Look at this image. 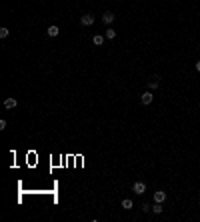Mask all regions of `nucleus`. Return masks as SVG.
Returning a JSON list of instances; mask_svg holds the SVG:
<instances>
[{
    "label": "nucleus",
    "instance_id": "nucleus-1",
    "mask_svg": "<svg viewBox=\"0 0 200 222\" xmlns=\"http://www.w3.org/2000/svg\"><path fill=\"white\" fill-rule=\"evenodd\" d=\"M132 192H134V194H144V192H146V184L144 182H134V184H132Z\"/></svg>",
    "mask_w": 200,
    "mask_h": 222
},
{
    "label": "nucleus",
    "instance_id": "nucleus-2",
    "mask_svg": "<svg viewBox=\"0 0 200 222\" xmlns=\"http://www.w3.org/2000/svg\"><path fill=\"white\" fill-rule=\"evenodd\" d=\"M152 100H154V96H152V92H150V90H148V92H144V94H142V96H140V102H142V104H144V106L152 104Z\"/></svg>",
    "mask_w": 200,
    "mask_h": 222
},
{
    "label": "nucleus",
    "instance_id": "nucleus-3",
    "mask_svg": "<svg viewBox=\"0 0 200 222\" xmlns=\"http://www.w3.org/2000/svg\"><path fill=\"white\" fill-rule=\"evenodd\" d=\"M80 22H82V26H92L94 24V16L92 14H84V16L80 18Z\"/></svg>",
    "mask_w": 200,
    "mask_h": 222
},
{
    "label": "nucleus",
    "instance_id": "nucleus-4",
    "mask_svg": "<svg viewBox=\"0 0 200 222\" xmlns=\"http://www.w3.org/2000/svg\"><path fill=\"white\" fill-rule=\"evenodd\" d=\"M16 106H18L16 98H6V100H4V108H6V110H12V108H16Z\"/></svg>",
    "mask_w": 200,
    "mask_h": 222
},
{
    "label": "nucleus",
    "instance_id": "nucleus-5",
    "mask_svg": "<svg viewBox=\"0 0 200 222\" xmlns=\"http://www.w3.org/2000/svg\"><path fill=\"white\" fill-rule=\"evenodd\" d=\"M114 18H116V16H114L112 12H104V14H102V22H104V24H110V22H114Z\"/></svg>",
    "mask_w": 200,
    "mask_h": 222
},
{
    "label": "nucleus",
    "instance_id": "nucleus-6",
    "mask_svg": "<svg viewBox=\"0 0 200 222\" xmlns=\"http://www.w3.org/2000/svg\"><path fill=\"white\" fill-rule=\"evenodd\" d=\"M164 200H166V192L164 190L154 192V202H164Z\"/></svg>",
    "mask_w": 200,
    "mask_h": 222
},
{
    "label": "nucleus",
    "instance_id": "nucleus-7",
    "mask_svg": "<svg viewBox=\"0 0 200 222\" xmlns=\"http://www.w3.org/2000/svg\"><path fill=\"white\" fill-rule=\"evenodd\" d=\"M58 34H60V28L58 26H50L48 28V36H50V38H56Z\"/></svg>",
    "mask_w": 200,
    "mask_h": 222
},
{
    "label": "nucleus",
    "instance_id": "nucleus-8",
    "mask_svg": "<svg viewBox=\"0 0 200 222\" xmlns=\"http://www.w3.org/2000/svg\"><path fill=\"white\" fill-rule=\"evenodd\" d=\"M92 42H94L96 46H102V44H104V36H102V34H94V36H92Z\"/></svg>",
    "mask_w": 200,
    "mask_h": 222
},
{
    "label": "nucleus",
    "instance_id": "nucleus-9",
    "mask_svg": "<svg viewBox=\"0 0 200 222\" xmlns=\"http://www.w3.org/2000/svg\"><path fill=\"white\" fill-rule=\"evenodd\" d=\"M162 210H164V208H162V202H154V206H152V212H154V214H160Z\"/></svg>",
    "mask_w": 200,
    "mask_h": 222
},
{
    "label": "nucleus",
    "instance_id": "nucleus-10",
    "mask_svg": "<svg viewBox=\"0 0 200 222\" xmlns=\"http://www.w3.org/2000/svg\"><path fill=\"white\" fill-rule=\"evenodd\" d=\"M132 206H134V204H132L130 198H124V200H122V208H124V210H130Z\"/></svg>",
    "mask_w": 200,
    "mask_h": 222
},
{
    "label": "nucleus",
    "instance_id": "nucleus-11",
    "mask_svg": "<svg viewBox=\"0 0 200 222\" xmlns=\"http://www.w3.org/2000/svg\"><path fill=\"white\" fill-rule=\"evenodd\" d=\"M158 84H160L158 78H152L150 82H148V88H150V90H156V88H158Z\"/></svg>",
    "mask_w": 200,
    "mask_h": 222
},
{
    "label": "nucleus",
    "instance_id": "nucleus-12",
    "mask_svg": "<svg viewBox=\"0 0 200 222\" xmlns=\"http://www.w3.org/2000/svg\"><path fill=\"white\" fill-rule=\"evenodd\" d=\"M114 36H116V30H112V28H108V30H106V38H108V40H112Z\"/></svg>",
    "mask_w": 200,
    "mask_h": 222
},
{
    "label": "nucleus",
    "instance_id": "nucleus-13",
    "mask_svg": "<svg viewBox=\"0 0 200 222\" xmlns=\"http://www.w3.org/2000/svg\"><path fill=\"white\" fill-rule=\"evenodd\" d=\"M6 36H8V28L2 26V28H0V38H6Z\"/></svg>",
    "mask_w": 200,
    "mask_h": 222
},
{
    "label": "nucleus",
    "instance_id": "nucleus-14",
    "mask_svg": "<svg viewBox=\"0 0 200 222\" xmlns=\"http://www.w3.org/2000/svg\"><path fill=\"white\" fill-rule=\"evenodd\" d=\"M196 70H198V72H200V60H198V62H196Z\"/></svg>",
    "mask_w": 200,
    "mask_h": 222
}]
</instances>
